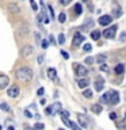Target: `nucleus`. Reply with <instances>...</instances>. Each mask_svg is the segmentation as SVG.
<instances>
[{"label":"nucleus","mask_w":126,"mask_h":130,"mask_svg":"<svg viewBox=\"0 0 126 130\" xmlns=\"http://www.w3.org/2000/svg\"><path fill=\"white\" fill-rule=\"evenodd\" d=\"M91 110H92V112H95V114H100L102 112V106L100 104H93L91 107Z\"/></svg>","instance_id":"nucleus-19"},{"label":"nucleus","mask_w":126,"mask_h":130,"mask_svg":"<svg viewBox=\"0 0 126 130\" xmlns=\"http://www.w3.org/2000/svg\"><path fill=\"white\" fill-rule=\"evenodd\" d=\"M83 95L87 98V99H89V98H92V91L87 88V89H84V91H83Z\"/></svg>","instance_id":"nucleus-23"},{"label":"nucleus","mask_w":126,"mask_h":130,"mask_svg":"<svg viewBox=\"0 0 126 130\" xmlns=\"http://www.w3.org/2000/svg\"><path fill=\"white\" fill-rule=\"evenodd\" d=\"M106 60H107V56H106V54H100V56H98V57H96L98 64H103Z\"/></svg>","instance_id":"nucleus-21"},{"label":"nucleus","mask_w":126,"mask_h":130,"mask_svg":"<svg viewBox=\"0 0 126 130\" xmlns=\"http://www.w3.org/2000/svg\"><path fill=\"white\" fill-rule=\"evenodd\" d=\"M60 114H61V118H68L69 117V112L67 111V110H61Z\"/></svg>","instance_id":"nucleus-26"},{"label":"nucleus","mask_w":126,"mask_h":130,"mask_svg":"<svg viewBox=\"0 0 126 130\" xmlns=\"http://www.w3.org/2000/svg\"><path fill=\"white\" fill-rule=\"evenodd\" d=\"M73 11H75V14L76 15H80L81 14V4L80 3H77L75 7H73Z\"/></svg>","instance_id":"nucleus-22"},{"label":"nucleus","mask_w":126,"mask_h":130,"mask_svg":"<svg viewBox=\"0 0 126 130\" xmlns=\"http://www.w3.org/2000/svg\"><path fill=\"white\" fill-rule=\"evenodd\" d=\"M77 84H79V87L80 88H85V87H88V84H89V80L88 79H80L79 81H77Z\"/></svg>","instance_id":"nucleus-14"},{"label":"nucleus","mask_w":126,"mask_h":130,"mask_svg":"<svg viewBox=\"0 0 126 130\" xmlns=\"http://www.w3.org/2000/svg\"><path fill=\"white\" fill-rule=\"evenodd\" d=\"M48 8H49V11H50V15H52V16H54V11H53V7H52V6H48Z\"/></svg>","instance_id":"nucleus-39"},{"label":"nucleus","mask_w":126,"mask_h":130,"mask_svg":"<svg viewBox=\"0 0 126 130\" xmlns=\"http://www.w3.org/2000/svg\"><path fill=\"white\" fill-rule=\"evenodd\" d=\"M115 31H117V26L115 24H113V26H110L108 28H106V30L103 31V37L107 39H111L115 37Z\"/></svg>","instance_id":"nucleus-2"},{"label":"nucleus","mask_w":126,"mask_h":130,"mask_svg":"<svg viewBox=\"0 0 126 130\" xmlns=\"http://www.w3.org/2000/svg\"><path fill=\"white\" fill-rule=\"evenodd\" d=\"M50 108H52V114H57V112H60L61 110H62V104H61L60 102H56L54 104L50 106Z\"/></svg>","instance_id":"nucleus-10"},{"label":"nucleus","mask_w":126,"mask_h":130,"mask_svg":"<svg viewBox=\"0 0 126 130\" xmlns=\"http://www.w3.org/2000/svg\"><path fill=\"white\" fill-rule=\"evenodd\" d=\"M41 46H42L43 49H48L49 47V42L46 39H43V41H41Z\"/></svg>","instance_id":"nucleus-28"},{"label":"nucleus","mask_w":126,"mask_h":130,"mask_svg":"<svg viewBox=\"0 0 126 130\" xmlns=\"http://www.w3.org/2000/svg\"><path fill=\"white\" fill-rule=\"evenodd\" d=\"M24 114H26V117H33V115H31V112H30V111H27V110L24 111Z\"/></svg>","instance_id":"nucleus-44"},{"label":"nucleus","mask_w":126,"mask_h":130,"mask_svg":"<svg viewBox=\"0 0 126 130\" xmlns=\"http://www.w3.org/2000/svg\"><path fill=\"white\" fill-rule=\"evenodd\" d=\"M0 130H2V125H0Z\"/></svg>","instance_id":"nucleus-48"},{"label":"nucleus","mask_w":126,"mask_h":130,"mask_svg":"<svg viewBox=\"0 0 126 130\" xmlns=\"http://www.w3.org/2000/svg\"><path fill=\"white\" fill-rule=\"evenodd\" d=\"M92 62H93L92 57H87V58H85V64H92Z\"/></svg>","instance_id":"nucleus-36"},{"label":"nucleus","mask_w":126,"mask_h":130,"mask_svg":"<svg viewBox=\"0 0 126 130\" xmlns=\"http://www.w3.org/2000/svg\"><path fill=\"white\" fill-rule=\"evenodd\" d=\"M8 11L12 12V14H18L20 11V8H19V6H16L15 3H10L8 4Z\"/></svg>","instance_id":"nucleus-13"},{"label":"nucleus","mask_w":126,"mask_h":130,"mask_svg":"<svg viewBox=\"0 0 126 130\" xmlns=\"http://www.w3.org/2000/svg\"><path fill=\"white\" fill-rule=\"evenodd\" d=\"M31 7H33V10H34V11H38V6H37V4H35V2H34V0H31Z\"/></svg>","instance_id":"nucleus-32"},{"label":"nucleus","mask_w":126,"mask_h":130,"mask_svg":"<svg viewBox=\"0 0 126 130\" xmlns=\"http://www.w3.org/2000/svg\"><path fill=\"white\" fill-rule=\"evenodd\" d=\"M15 76H16V79L19 81H22V83H28V81L33 79V71L27 67H22L16 71Z\"/></svg>","instance_id":"nucleus-1"},{"label":"nucleus","mask_w":126,"mask_h":130,"mask_svg":"<svg viewBox=\"0 0 126 130\" xmlns=\"http://www.w3.org/2000/svg\"><path fill=\"white\" fill-rule=\"evenodd\" d=\"M7 93H8V96H10V98H18V95H19V87H18V85H11V87L8 88Z\"/></svg>","instance_id":"nucleus-6"},{"label":"nucleus","mask_w":126,"mask_h":130,"mask_svg":"<svg viewBox=\"0 0 126 130\" xmlns=\"http://www.w3.org/2000/svg\"><path fill=\"white\" fill-rule=\"evenodd\" d=\"M45 127V126H43V123H39V122H38V123H35L34 125V129H37V130H42Z\"/></svg>","instance_id":"nucleus-29"},{"label":"nucleus","mask_w":126,"mask_h":130,"mask_svg":"<svg viewBox=\"0 0 126 130\" xmlns=\"http://www.w3.org/2000/svg\"><path fill=\"white\" fill-rule=\"evenodd\" d=\"M65 19H67V15H65L64 12H61V14L58 15V20H60L61 23H64V22H65Z\"/></svg>","instance_id":"nucleus-25"},{"label":"nucleus","mask_w":126,"mask_h":130,"mask_svg":"<svg viewBox=\"0 0 126 130\" xmlns=\"http://www.w3.org/2000/svg\"><path fill=\"white\" fill-rule=\"evenodd\" d=\"M75 69H76V75L83 77V76H87V68L84 65H80V64H75Z\"/></svg>","instance_id":"nucleus-3"},{"label":"nucleus","mask_w":126,"mask_h":130,"mask_svg":"<svg viewBox=\"0 0 126 130\" xmlns=\"http://www.w3.org/2000/svg\"><path fill=\"white\" fill-rule=\"evenodd\" d=\"M64 42H65V35H64V34H60V35H58V43L62 45Z\"/></svg>","instance_id":"nucleus-27"},{"label":"nucleus","mask_w":126,"mask_h":130,"mask_svg":"<svg viewBox=\"0 0 126 130\" xmlns=\"http://www.w3.org/2000/svg\"><path fill=\"white\" fill-rule=\"evenodd\" d=\"M2 108L4 110V111H10V107H8L6 103H3V104H2Z\"/></svg>","instance_id":"nucleus-37"},{"label":"nucleus","mask_w":126,"mask_h":130,"mask_svg":"<svg viewBox=\"0 0 126 130\" xmlns=\"http://www.w3.org/2000/svg\"><path fill=\"white\" fill-rule=\"evenodd\" d=\"M83 42H84V37L81 34H79V32H76V35L73 37V46L77 47V46H80Z\"/></svg>","instance_id":"nucleus-7"},{"label":"nucleus","mask_w":126,"mask_h":130,"mask_svg":"<svg viewBox=\"0 0 126 130\" xmlns=\"http://www.w3.org/2000/svg\"><path fill=\"white\" fill-rule=\"evenodd\" d=\"M27 130H31V129H28V127H27ZM33 130H37V129H33Z\"/></svg>","instance_id":"nucleus-47"},{"label":"nucleus","mask_w":126,"mask_h":130,"mask_svg":"<svg viewBox=\"0 0 126 130\" xmlns=\"http://www.w3.org/2000/svg\"><path fill=\"white\" fill-rule=\"evenodd\" d=\"M62 122H64V123H65V126H71V123H72V122L69 121L68 118H62Z\"/></svg>","instance_id":"nucleus-33"},{"label":"nucleus","mask_w":126,"mask_h":130,"mask_svg":"<svg viewBox=\"0 0 126 130\" xmlns=\"http://www.w3.org/2000/svg\"><path fill=\"white\" fill-rule=\"evenodd\" d=\"M42 61H43V56H38V62L42 64Z\"/></svg>","instance_id":"nucleus-43"},{"label":"nucleus","mask_w":126,"mask_h":130,"mask_svg":"<svg viewBox=\"0 0 126 130\" xmlns=\"http://www.w3.org/2000/svg\"><path fill=\"white\" fill-rule=\"evenodd\" d=\"M48 76H49V79L54 80L56 77H57V72H56V69H53V68H49V69H48Z\"/></svg>","instance_id":"nucleus-15"},{"label":"nucleus","mask_w":126,"mask_h":130,"mask_svg":"<svg viewBox=\"0 0 126 130\" xmlns=\"http://www.w3.org/2000/svg\"><path fill=\"white\" fill-rule=\"evenodd\" d=\"M111 20H113V18L110 15H103V16H100V18H99L98 22H99L102 26H108V24L111 23Z\"/></svg>","instance_id":"nucleus-8"},{"label":"nucleus","mask_w":126,"mask_h":130,"mask_svg":"<svg viewBox=\"0 0 126 130\" xmlns=\"http://www.w3.org/2000/svg\"><path fill=\"white\" fill-rule=\"evenodd\" d=\"M113 8H114V15H115V16H119V15H121V7L117 4V2L113 3Z\"/></svg>","instance_id":"nucleus-16"},{"label":"nucleus","mask_w":126,"mask_h":130,"mask_svg":"<svg viewBox=\"0 0 126 130\" xmlns=\"http://www.w3.org/2000/svg\"><path fill=\"white\" fill-rule=\"evenodd\" d=\"M43 92H45L43 88H39V89H38V95H43Z\"/></svg>","instance_id":"nucleus-42"},{"label":"nucleus","mask_w":126,"mask_h":130,"mask_svg":"<svg viewBox=\"0 0 126 130\" xmlns=\"http://www.w3.org/2000/svg\"><path fill=\"white\" fill-rule=\"evenodd\" d=\"M103 87H104V80L102 79V77H99V79L95 81V89L98 92H100L102 89H103Z\"/></svg>","instance_id":"nucleus-11"},{"label":"nucleus","mask_w":126,"mask_h":130,"mask_svg":"<svg viewBox=\"0 0 126 130\" xmlns=\"http://www.w3.org/2000/svg\"><path fill=\"white\" fill-rule=\"evenodd\" d=\"M61 54H62V57H64L65 60H68V58H69V54H68V53L65 52V50H61Z\"/></svg>","instance_id":"nucleus-34"},{"label":"nucleus","mask_w":126,"mask_h":130,"mask_svg":"<svg viewBox=\"0 0 126 130\" xmlns=\"http://www.w3.org/2000/svg\"><path fill=\"white\" fill-rule=\"evenodd\" d=\"M8 130H15V127H14V126H10V127H8Z\"/></svg>","instance_id":"nucleus-46"},{"label":"nucleus","mask_w":126,"mask_h":130,"mask_svg":"<svg viewBox=\"0 0 126 130\" xmlns=\"http://www.w3.org/2000/svg\"><path fill=\"white\" fill-rule=\"evenodd\" d=\"M100 35H102V34H100V31H99V30H95V31H92V32H91V38H92L93 41H98V39L100 38Z\"/></svg>","instance_id":"nucleus-18"},{"label":"nucleus","mask_w":126,"mask_h":130,"mask_svg":"<svg viewBox=\"0 0 126 130\" xmlns=\"http://www.w3.org/2000/svg\"><path fill=\"white\" fill-rule=\"evenodd\" d=\"M49 39H50V42H52L53 45H54V37H53V35H50V38H49Z\"/></svg>","instance_id":"nucleus-45"},{"label":"nucleus","mask_w":126,"mask_h":130,"mask_svg":"<svg viewBox=\"0 0 126 130\" xmlns=\"http://www.w3.org/2000/svg\"><path fill=\"white\" fill-rule=\"evenodd\" d=\"M83 50H84L85 53H87V52H91V50H92V46H91L89 43H85L84 46H83Z\"/></svg>","instance_id":"nucleus-24"},{"label":"nucleus","mask_w":126,"mask_h":130,"mask_svg":"<svg viewBox=\"0 0 126 130\" xmlns=\"http://www.w3.org/2000/svg\"><path fill=\"white\" fill-rule=\"evenodd\" d=\"M100 71H103V72H108V67L106 64H102L100 65Z\"/></svg>","instance_id":"nucleus-30"},{"label":"nucleus","mask_w":126,"mask_h":130,"mask_svg":"<svg viewBox=\"0 0 126 130\" xmlns=\"http://www.w3.org/2000/svg\"><path fill=\"white\" fill-rule=\"evenodd\" d=\"M100 102H102V103H108V102H110V91L106 92L104 95L100 98Z\"/></svg>","instance_id":"nucleus-20"},{"label":"nucleus","mask_w":126,"mask_h":130,"mask_svg":"<svg viewBox=\"0 0 126 130\" xmlns=\"http://www.w3.org/2000/svg\"><path fill=\"white\" fill-rule=\"evenodd\" d=\"M8 84H10V79H8V76H7V75H3V73H0V89L7 88Z\"/></svg>","instance_id":"nucleus-5"},{"label":"nucleus","mask_w":126,"mask_h":130,"mask_svg":"<svg viewBox=\"0 0 126 130\" xmlns=\"http://www.w3.org/2000/svg\"><path fill=\"white\" fill-rule=\"evenodd\" d=\"M71 127H72L73 130H81V129L79 127V126H77L76 123H73V122H72V123H71Z\"/></svg>","instance_id":"nucleus-35"},{"label":"nucleus","mask_w":126,"mask_h":130,"mask_svg":"<svg viewBox=\"0 0 126 130\" xmlns=\"http://www.w3.org/2000/svg\"><path fill=\"white\" fill-rule=\"evenodd\" d=\"M58 130H64V129H58Z\"/></svg>","instance_id":"nucleus-49"},{"label":"nucleus","mask_w":126,"mask_h":130,"mask_svg":"<svg viewBox=\"0 0 126 130\" xmlns=\"http://www.w3.org/2000/svg\"><path fill=\"white\" fill-rule=\"evenodd\" d=\"M110 118H111V119H115V118H117V114H115V112H111V114H110Z\"/></svg>","instance_id":"nucleus-41"},{"label":"nucleus","mask_w":126,"mask_h":130,"mask_svg":"<svg viewBox=\"0 0 126 130\" xmlns=\"http://www.w3.org/2000/svg\"><path fill=\"white\" fill-rule=\"evenodd\" d=\"M77 119H79V123L83 126V127H87L88 126V118L84 115V114H77Z\"/></svg>","instance_id":"nucleus-9"},{"label":"nucleus","mask_w":126,"mask_h":130,"mask_svg":"<svg viewBox=\"0 0 126 130\" xmlns=\"http://www.w3.org/2000/svg\"><path fill=\"white\" fill-rule=\"evenodd\" d=\"M123 72H125V67L122 64H118L115 67V73H117V75H122Z\"/></svg>","instance_id":"nucleus-17"},{"label":"nucleus","mask_w":126,"mask_h":130,"mask_svg":"<svg viewBox=\"0 0 126 130\" xmlns=\"http://www.w3.org/2000/svg\"><path fill=\"white\" fill-rule=\"evenodd\" d=\"M30 54H33V46H30V45H26V46L22 49V56H23V57H28Z\"/></svg>","instance_id":"nucleus-12"},{"label":"nucleus","mask_w":126,"mask_h":130,"mask_svg":"<svg viewBox=\"0 0 126 130\" xmlns=\"http://www.w3.org/2000/svg\"><path fill=\"white\" fill-rule=\"evenodd\" d=\"M110 104H118L119 103V93L117 91H110Z\"/></svg>","instance_id":"nucleus-4"},{"label":"nucleus","mask_w":126,"mask_h":130,"mask_svg":"<svg viewBox=\"0 0 126 130\" xmlns=\"http://www.w3.org/2000/svg\"><path fill=\"white\" fill-rule=\"evenodd\" d=\"M60 3L62 4V6H68V4L72 3V0H60Z\"/></svg>","instance_id":"nucleus-31"},{"label":"nucleus","mask_w":126,"mask_h":130,"mask_svg":"<svg viewBox=\"0 0 126 130\" xmlns=\"http://www.w3.org/2000/svg\"><path fill=\"white\" fill-rule=\"evenodd\" d=\"M125 39H126V32H122L121 37H119V41H122V42H123Z\"/></svg>","instance_id":"nucleus-38"},{"label":"nucleus","mask_w":126,"mask_h":130,"mask_svg":"<svg viewBox=\"0 0 126 130\" xmlns=\"http://www.w3.org/2000/svg\"><path fill=\"white\" fill-rule=\"evenodd\" d=\"M46 114H48V115H52V108H50V106L46 108Z\"/></svg>","instance_id":"nucleus-40"}]
</instances>
